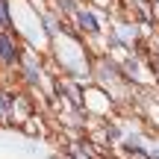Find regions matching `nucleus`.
<instances>
[{"mask_svg":"<svg viewBox=\"0 0 159 159\" xmlns=\"http://www.w3.org/2000/svg\"><path fill=\"white\" fill-rule=\"evenodd\" d=\"M18 44H15V39H12L9 33H0V59H3L6 65H12V62H18Z\"/></svg>","mask_w":159,"mask_h":159,"instance_id":"1","label":"nucleus"},{"mask_svg":"<svg viewBox=\"0 0 159 159\" xmlns=\"http://www.w3.org/2000/svg\"><path fill=\"white\" fill-rule=\"evenodd\" d=\"M80 24H83V27L89 30V33H94V30H97V21L89 15V12H80Z\"/></svg>","mask_w":159,"mask_h":159,"instance_id":"2","label":"nucleus"},{"mask_svg":"<svg viewBox=\"0 0 159 159\" xmlns=\"http://www.w3.org/2000/svg\"><path fill=\"white\" fill-rule=\"evenodd\" d=\"M68 156H71V159H91L83 148H77V144H68Z\"/></svg>","mask_w":159,"mask_h":159,"instance_id":"3","label":"nucleus"},{"mask_svg":"<svg viewBox=\"0 0 159 159\" xmlns=\"http://www.w3.org/2000/svg\"><path fill=\"white\" fill-rule=\"evenodd\" d=\"M0 24L9 27V6H6V0H0Z\"/></svg>","mask_w":159,"mask_h":159,"instance_id":"4","label":"nucleus"}]
</instances>
